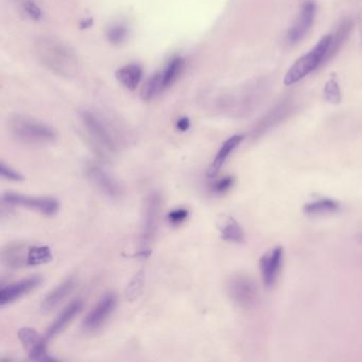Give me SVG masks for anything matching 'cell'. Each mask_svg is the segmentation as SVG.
Returning a JSON list of instances; mask_svg holds the SVG:
<instances>
[{"label":"cell","instance_id":"6da1fadb","mask_svg":"<svg viewBox=\"0 0 362 362\" xmlns=\"http://www.w3.org/2000/svg\"><path fill=\"white\" fill-rule=\"evenodd\" d=\"M35 54L44 67L64 78H74L80 71V60L75 50L56 37H37L33 44Z\"/></svg>","mask_w":362,"mask_h":362},{"label":"cell","instance_id":"7a4b0ae2","mask_svg":"<svg viewBox=\"0 0 362 362\" xmlns=\"http://www.w3.org/2000/svg\"><path fill=\"white\" fill-rule=\"evenodd\" d=\"M80 117L90 141L103 158H107L118 153L124 145V136L113 120L97 110H84Z\"/></svg>","mask_w":362,"mask_h":362},{"label":"cell","instance_id":"3957f363","mask_svg":"<svg viewBox=\"0 0 362 362\" xmlns=\"http://www.w3.org/2000/svg\"><path fill=\"white\" fill-rule=\"evenodd\" d=\"M9 131L16 141L26 145H48L57 139L56 131L52 127L29 116H12L9 120Z\"/></svg>","mask_w":362,"mask_h":362},{"label":"cell","instance_id":"277c9868","mask_svg":"<svg viewBox=\"0 0 362 362\" xmlns=\"http://www.w3.org/2000/svg\"><path fill=\"white\" fill-rule=\"evenodd\" d=\"M332 35H328L322 37L319 43L315 46L308 54L298 59L286 74L284 77V84L286 86H293L300 80L304 79L307 75L313 73L320 66L322 62H325L326 56L332 44Z\"/></svg>","mask_w":362,"mask_h":362},{"label":"cell","instance_id":"5b68a950","mask_svg":"<svg viewBox=\"0 0 362 362\" xmlns=\"http://www.w3.org/2000/svg\"><path fill=\"white\" fill-rule=\"evenodd\" d=\"M228 293L232 302L243 310H253L260 303V291L253 277L237 273L228 283Z\"/></svg>","mask_w":362,"mask_h":362},{"label":"cell","instance_id":"8992f818","mask_svg":"<svg viewBox=\"0 0 362 362\" xmlns=\"http://www.w3.org/2000/svg\"><path fill=\"white\" fill-rule=\"evenodd\" d=\"M163 198L160 194L151 192L146 198L144 205L143 222L141 230V254L150 253V247L156 240V233L162 216Z\"/></svg>","mask_w":362,"mask_h":362},{"label":"cell","instance_id":"52a82bcc","mask_svg":"<svg viewBox=\"0 0 362 362\" xmlns=\"http://www.w3.org/2000/svg\"><path fill=\"white\" fill-rule=\"evenodd\" d=\"M86 177L96 186L97 189L111 200H122L124 197V188L119 182L110 175L101 165L96 162H86L84 166Z\"/></svg>","mask_w":362,"mask_h":362},{"label":"cell","instance_id":"ba28073f","mask_svg":"<svg viewBox=\"0 0 362 362\" xmlns=\"http://www.w3.org/2000/svg\"><path fill=\"white\" fill-rule=\"evenodd\" d=\"M3 202L11 206L24 207L37 211L45 216L56 215L60 209L58 200L49 197H33L25 194L5 192L3 194Z\"/></svg>","mask_w":362,"mask_h":362},{"label":"cell","instance_id":"9c48e42d","mask_svg":"<svg viewBox=\"0 0 362 362\" xmlns=\"http://www.w3.org/2000/svg\"><path fill=\"white\" fill-rule=\"evenodd\" d=\"M117 306V296L114 292H107L100 298L96 306L88 313L82 327L86 332H94L105 325Z\"/></svg>","mask_w":362,"mask_h":362},{"label":"cell","instance_id":"30bf717a","mask_svg":"<svg viewBox=\"0 0 362 362\" xmlns=\"http://www.w3.org/2000/svg\"><path fill=\"white\" fill-rule=\"evenodd\" d=\"M284 250L281 247L267 252L259 260L260 274L262 283L267 288H271L276 281L283 264Z\"/></svg>","mask_w":362,"mask_h":362},{"label":"cell","instance_id":"8fae6325","mask_svg":"<svg viewBox=\"0 0 362 362\" xmlns=\"http://www.w3.org/2000/svg\"><path fill=\"white\" fill-rule=\"evenodd\" d=\"M41 276H30L20 281L10 284L0 290V306L12 304L41 285Z\"/></svg>","mask_w":362,"mask_h":362},{"label":"cell","instance_id":"7c38bea8","mask_svg":"<svg viewBox=\"0 0 362 362\" xmlns=\"http://www.w3.org/2000/svg\"><path fill=\"white\" fill-rule=\"evenodd\" d=\"M315 6L311 1H307L303 5L296 22L290 28L287 35V41L290 44H296L300 42L308 33L315 21Z\"/></svg>","mask_w":362,"mask_h":362},{"label":"cell","instance_id":"4fadbf2b","mask_svg":"<svg viewBox=\"0 0 362 362\" xmlns=\"http://www.w3.org/2000/svg\"><path fill=\"white\" fill-rule=\"evenodd\" d=\"M30 247L25 243H13L5 245L1 251V260L7 268L21 269L28 266V253Z\"/></svg>","mask_w":362,"mask_h":362},{"label":"cell","instance_id":"5bb4252c","mask_svg":"<svg viewBox=\"0 0 362 362\" xmlns=\"http://www.w3.org/2000/svg\"><path fill=\"white\" fill-rule=\"evenodd\" d=\"M82 308H83V300H79V298L71 302L69 306L65 307L62 313L57 317L54 323L48 328L47 332L45 334L46 339L49 341L50 339L58 336L75 319L76 315L82 310Z\"/></svg>","mask_w":362,"mask_h":362},{"label":"cell","instance_id":"9a60e30c","mask_svg":"<svg viewBox=\"0 0 362 362\" xmlns=\"http://www.w3.org/2000/svg\"><path fill=\"white\" fill-rule=\"evenodd\" d=\"M77 285L75 277H69L63 281L60 285L48 292L45 298L42 300V309L45 311L54 310L61 303L64 302L65 298L74 291Z\"/></svg>","mask_w":362,"mask_h":362},{"label":"cell","instance_id":"2e32d148","mask_svg":"<svg viewBox=\"0 0 362 362\" xmlns=\"http://www.w3.org/2000/svg\"><path fill=\"white\" fill-rule=\"evenodd\" d=\"M243 139H245L243 135H234V136L230 137L228 141H224L223 145L221 146L219 151H218L217 156H215V160H214L211 167H209L207 177H215L221 170L222 167L226 164L230 154L243 143Z\"/></svg>","mask_w":362,"mask_h":362},{"label":"cell","instance_id":"e0dca14e","mask_svg":"<svg viewBox=\"0 0 362 362\" xmlns=\"http://www.w3.org/2000/svg\"><path fill=\"white\" fill-rule=\"evenodd\" d=\"M288 113H289V107H288L286 103L285 105L281 103V105L275 107L270 113L267 114V115L256 124L255 128L252 131V135H253L254 139H258V137L264 135V133L270 131L271 129L274 128L279 122H283L284 118L287 116Z\"/></svg>","mask_w":362,"mask_h":362},{"label":"cell","instance_id":"ac0fdd59","mask_svg":"<svg viewBox=\"0 0 362 362\" xmlns=\"http://www.w3.org/2000/svg\"><path fill=\"white\" fill-rule=\"evenodd\" d=\"M118 81L130 90H136L143 80V69L139 64H128L118 69L116 74Z\"/></svg>","mask_w":362,"mask_h":362},{"label":"cell","instance_id":"d6986e66","mask_svg":"<svg viewBox=\"0 0 362 362\" xmlns=\"http://www.w3.org/2000/svg\"><path fill=\"white\" fill-rule=\"evenodd\" d=\"M304 213L310 217L330 215L340 209V203L334 199H320L304 205Z\"/></svg>","mask_w":362,"mask_h":362},{"label":"cell","instance_id":"ffe728a7","mask_svg":"<svg viewBox=\"0 0 362 362\" xmlns=\"http://www.w3.org/2000/svg\"><path fill=\"white\" fill-rule=\"evenodd\" d=\"M166 90L162 73L158 71L144 84L141 96L145 101H152L160 97Z\"/></svg>","mask_w":362,"mask_h":362},{"label":"cell","instance_id":"44dd1931","mask_svg":"<svg viewBox=\"0 0 362 362\" xmlns=\"http://www.w3.org/2000/svg\"><path fill=\"white\" fill-rule=\"evenodd\" d=\"M221 237L223 240L232 243H243L245 240V230L233 218H228L222 226Z\"/></svg>","mask_w":362,"mask_h":362},{"label":"cell","instance_id":"7402d4cb","mask_svg":"<svg viewBox=\"0 0 362 362\" xmlns=\"http://www.w3.org/2000/svg\"><path fill=\"white\" fill-rule=\"evenodd\" d=\"M52 250L46 245L30 247L28 253V266H40L52 262Z\"/></svg>","mask_w":362,"mask_h":362},{"label":"cell","instance_id":"603a6c76","mask_svg":"<svg viewBox=\"0 0 362 362\" xmlns=\"http://www.w3.org/2000/svg\"><path fill=\"white\" fill-rule=\"evenodd\" d=\"M21 13L31 21H40L43 18L41 7L37 0H16Z\"/></svg>","mask_w":362,"mask_h":362},{"label":"cell","instance_id":"cb8c5ba5","mask_svg":"<svg viewBox=\"0 0 362 362\" xmlns=\"http://www.w3.org/2000/svg\"><path fill=\"white\" fill-rule=\"evenodd\" d=\"M47 342V339L44 336L40 342H37L33 349H29L30 359L37 360V361H56L57 359L48 354Z\"/></svg>","mask_w":362,"mask_h":362},{"label":"cell","instance_id":"d4e9b609","mask_svg":"<svg viewBox=\"0 0 362 362\" xmlns=\"http://www.w3.org/2000/svg\"><path fill=\"white\" fill-rule=\"evenodd\" d=\"M43 337L33 328L24 327L18 332V339L27 349H31Z\"/></svg>","mask_w":362,"mask_h":362},{"label":"cell","instance_id":"484cf974","mask_svg":"<svg viewBox=\"0 0 362 362\" xmlns=\"http://www.w3.org/2000/svg\"><path fill=\"white\" fill-rule=\"evenodd\" d=\"M145 275H144L143 271H139L136 275H135L134 279L131 281L130 285L127 288V298H129V300L133 302V300H136L137 296L141 293V290H143L144 283H145Z\"/></svg>","mask_w":362,"mask_h":362},{"label":"cell","instance_id":"4316f807","mask_svg":"<svg viewBox=\"0 0 362 362\" xmlns=\"http://www.w3.org/2000/svg\"><path fill=\"white\" fill-rule=\"evenodd\" d=\"M324 95H325L326 100H327L328 103H334V105L340 103V88H339L338 83H337L334 79H330L329 81L325 84Z\"/></svg>","mask_w":362,"mask_h":362},{"label":"cell","instance_id":"83f0119b","mask_svg":"<svg viewBox=\"0 0 362 362\" xmlns=\"http://www.w3.org/2000/svg\"><path fill=\"white\" fill-rule=\"evenodd\" d=\"M235 183L234 177H224L218 180L211 185V192L214 194H221L228 192Z\"/></svg>","mask_w":362,"mask_h":362},{"label":"cell","instance_id":"f1b7e54d","mask_svg":"<svg viewBox=\"0 0 362 362\" xmlns=\"http://www.w3.org/2000/svg\"><path fill=\"white\" fill-rule=\"evenodd\" d=\"M127 33H127L126 27L117 25V26L110 28L109 33H107V39L111 43L122 44L127 39Z\"/></svg>","mask_w":362,"mask_h":362},{"label":"cell","instance_id":"f546056e","mask_svg":"<svg viewBox=\"0 0 362 362\" xmlns=\"http://www.w3.org/2000/svg\"><path fill=\"white\" fill-rule=\"evenodd\" d=\"M189 216V211L185 207H179V209H173L170 213L168 214L167 218H168L169 222L173 226H180L183 223Z\"/></svg>","mask_w":362,"mask_h":362},{"label":"cell","instance_id":"4dcf8cb0","mask_svg":"<svg viewBox=\"0 0 362 362\" xmlns=\"http://www.w3.org/2000/svg\"><path fill=\"white\" fill-rule=\"evenodd\" d=\"M0 175H1L4 179L8 180V181L22 182L25 180L24 175L22 173L14 170V169H12L11 167L8 166L4 162H1V164H0Z\"/></svg>","mask_w":362,"mask_h":362},{"label":"cell","instance_id":"1f68e13d","mask_svg":"<svg viewBox=\"0 0 362 362\" xmlns=\"http://www.w3.org/2000/svg\"><path fill=\"white\" fill-rule=\"evenodd\" d=\"M190 122L188 118H182L177 122V129L181 131H186L189 129Z\"/></svg>","mask_w":362,"mask_h":362},{"label":"cell","instance_id":"d6a6232c","mask_svg":"<svg viewBox=\"0 0 362 362\" xmlns=\"http://www.w3.org/2000/svg\"><path fill=\"white\" fill-rule=\"evenodd\" d=\"M355 240L358 245H361L362 247V232L358 233V234L356 235Z\"/></svg>","mask_w":362,"mask_h":362},{"label":"cell","instance_id":"836d02e7","mask_svg":"<svg viewBox=\"0 0 362 362\" xmlns=\"http://www.w3.org/2000/svg\"><path fill=\"white\" fill-rule=\"evenodd\" d=\"M359 22H360V33H361V37H362V13H360Z\"/></svg>","mask_w":362,"mask_h":362}]
</instances>
